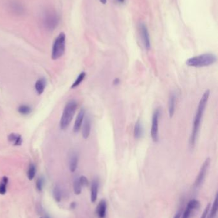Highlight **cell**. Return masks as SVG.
Listing matches in <instances>:
<instances>
[{
  "label": "cell",
  "instance_id": "277c9868",
  "mask_svg": "<svg viewBox=\"0 0 218 218\" xmlns=\"http://www.w3.org/2000/svg\"><path fill=\"white\" fill-rule=\"evenodd\" d=\"M66 45V35L64 33L62 32L58 34V36L55 39L52 48L51 58L53 60H58L63 56L65 51Z\"/></svg>",
  "mask_w": 218,
  "mask_h": 218
},
{
  "label": "cell",
  "instance_id": "9c48e42d",
  "mask_svg": "<svg viewBox=\"0 0 218 218\" xmlns=\"http://www.w3.org/2000/svg\"><path fill=\"white\" fill-rule=\"evenodd\" d=\"M200 203L198 200L196 199H193L187 203V207L183 213H182L180 218H190L192 216V213L194 211L198 209L200 207Z\"/></svg>",
  "mask_w": 218,
  "mask_h": 218
},
{
  "label": "cell",
  "instance_id": "4fadbf2b",
  "mask_svg": "<svg viewBox=\"0 0 218 218\" xmlns=\"http://www.w3.org/2000/svg\"><path fill=\"white\" fill-rule=\"evenodd\" d=\"M8 142L14 146H20L22 144V138L20 134L12 133L8 136Z\"/></svg>",
  "mask_w": 218,
  "mask_h": 218
},
{
  "label": "cell",
  "instance_id": "836d02e7",
  "mask_svg": "<svg viewBox=\"0 0 218 218\" xmlns=\"http://www.w3.org/2000/svg\"><path fill=\"white\" fill-rule=\"evenodd\" d=\"M45 218H51V217L49 216H48V215H45Z\"/></svg>",
  "mask_w": 218,
  "mask_h": 218
},
{
  "label": "cell",
  "instance_id": "ba28073f",
  "mask_svg": "<svg viewBox=\"0 0 218 218\" xmlns=\"http://www.w3.org/2000/svg\"><path fill=\"white\" fill-rule=\"evenodd\" d=\"M139 27L141 37L142 38L143 43L145 48L146 50H149L151 48V42H150V38L148 31V28H147L146 26L143 22L140 23Z\"/></svg>",
  "mask_w": 218,
  "mask_h": 218
},
{
  "label": "cell",
  "instance_id": "7a4b0ae2",
  "mask_svg": "<svg viewBox=\"0 0 218 218\" xmlns=\"http://www.w3.org/2000/svg\"><path fill=\"white\" fill-rule=\"evenodd\" d=\"M217 61V56L211 53H205L199 56L191 57L186 61L187 66L191 67L201 68L209 67Z\"/></svg>",
  "mask_w": 218,
  "mask_h": 218
},
{
  "label": "cell",
  "instance_id": "8992f818",
  "mask_svg": "<svg viewBox=\"0 0 218 218\" xmlns=\"http://www.w3.org/2000/svg\"><path fill=\"white\" fill-rule=\"evenodd\" d=\"M160 114V109H157L154 112L152 116L150 135L151 138L154 142H157L159 140V119Z\"/></svg>",
  "mask_w": 218,
  "mask_h": 218
},
{
  "label": "cell",
  "instance_id": "d6986e66",
  "mask_svg": "<svg viewBox=\"0 0 218 218\" xmlns=\"http://www.w3.org/2000/svg\"><path fill=\"white\" fill-rule=\"evenodd\" d=\"M10 7L11 11L16 15H21L24 11V7L23 6L17 2H12L10 4Z\"/></svg>",
  "mask_w": 218,
  "mask_h": 218
},
{
  "label": "cell",
  "instance_id": "d6a6232c",
  "mask_svg": "<svg viewBox=\"0 0 218 218\" xmlns=\"http://www.w3.org/2000/svg\"><path fill=\"white\" fill-rule=\"evenodd\" d=\"M102 4H106L107 3V0H99Z\"/></svg>",
  "mask_w": 218,
  "mask_h": 218
},
{
  "label": "cell",
  "instance_id": "6da1fadb",
  "mask_svg": "<svg viewBox=\"0 0 218 218\" xmlns=\"http://www.w3.org/2000/svg\"><path fill=\"white\" fill-rule=\"evenodd\" d=\"M209 96H210V91L207 90L203 94V95L199 102L196 113L195 117H194L193 127L189 140V146L191 149H193L194 146H195L197 137L198 136L200 125H201L202 116L205 110V108L207 107V104L209 98Z\"/></svg>",
  "mask_w": 218,
  "mask_h": 218
},
{
  "label": "cell",
  "instance_id": "cb8c5ba5",
  "mask_svg": "<svg viewBox=\"0 0 218 218\" xmlns=\"http://www.w3.org/2000/svg\"><path fill=\"white\" fill-rule=\"evenodd\" d=\"M35 174H36V167L34 164L31 163L29 164V168H28V173H27V176L29 180H33L35 177Z\"/></svg>",
  "mask_w": 218,
  "mask_h": 218
},
{
  "label": "cell",
  "instance_id": "ac0fdd59",
  "mask_svg": "<svg viewBox=\"0 0 218 218\" xmlns=\"http://www.w3.org/2000/svg\"><path fill=\"white\" fill-rule=\"evenodd\" d=\"M143 128L142 124H141V121L139 120H138V121L135 124V126L134 128V137L135 139L139 140L143 136Z\"/></svg>",
  "mask_w": 218,
  "mask_h": 218
},
{
  "label": "cell",
  "instance_id": "4316f807",
  "mask_svg": "<svg viewBox=\"0 0 218 218\" xmlns=\"http://www.w3.org/2000/svg\"><path fill=\"white\" fill-rule=\"evenodd\" d=\"M44 184V179L42 177H39L37 179L36 182V187L39 191H42L43 190V187Z\"/></svg>",
  "mask_w": 218,
  "mask_h": 218
},
{
  "label": "cell",
  "instance_id": "e575fe53",
  "mask_svg": "<svg viewBox=\"0 0 218 218\" xmlns=\"http://www.w3.org/2000/svg\"><path fill=\"white\" fill-rule=\"evenodd\" d=\"M124 1H125V0H119V2H120V3H123Z\"/></svg>",
  "mask_w": 218,
  "mask_h": 218
},
{
  "label": "cell",
  "instance_id": "d4e9b609",
  "mask_svg": "<svg viewBox=\"0 0 218 218\" xmlns=\"http://www.w3.org/2000/svg\"><path fill=\"white\" fill-rule=\"evenodd\" d=\"M85 76H86V73L85 72H82L81 73H80L77 77V79H76L75 82L71 86L72 89H74V88L77 87L79 85H80V84L82 82V80H83L85 78Z\"/></svg>",
  "mask_w": 218,
  "mask_h": 218
},
{
  "label": "cell",
  "instance_id": "484cf974",
  "mask_svg": "<svg viewBox=\"0 0 218 218\" xmlns=\"http://www.w3.org/2000/svg\"><path fill=\"white\" fill-rule=\"evenodd\" d=\"M82 185L81 184L79 178L75 179L74 181V184H73V187H74V193L76 194V195H79L81 193L82 191Z\"/></svg>",
  "mask_w": 218,
  "mask_h": 218
},
{
  "label": "cell",
  "instance_id": "9a60e30c",
  "mask_svg": "<svg viewBox=\"0 0 218 218\" xmlns=\"http://www.w3.org/2000/svg\"><path fill=\"white\" fill-rule=\"evenodd\" d=\"M107 203L105 200H102L97 205V214L99 218H104L106 214Z\"/></svg>",
  "mask_w": 218,
  "mask_h": 218
},
{
  "label": "cell",
  "instance_id": "f546056e",
  "mask_svg": "<svg viewBox=\"0 0 218 218\" xmlns=\"http://www.w3.org/2000/svg\"><path fill=\"white\" fill-rule=\"evenodd\" d=\"M182 210H179L177 213H176L174 217V218H180V216L182 215Z\"/></svg>",
  "mask_w": 218,
  "mask_h": 218
},
{
  "label": "cell",
  "instance_id": "8fae6325",
  "mask_svg": "<svg viewBox=\"0 0 218 218\" xmlns=\"http://www.w3.org/2000/svg\"><path fill=\"white\" fill-rule=\"evenodd\" d=\"M85 116V112L84 109H81L76 117V119L74 122V125L73 128V130L74 133H78L80 130V129L82 126V122H83L84 118Z\"/></svg>",
  "mask_w": 218,
  "mask_h": 218
},
{
  "label": "cell",
  "instance_id": "2e32d148",
  "mask_svg": "<svg viewBox=\"0 0 218 218\" xmlns=\"http://www.w3.org/2000/svg\"><path fill=\"white\" fill-rule=\"evenodd\" d=\"M176 95L175 93H172L169 98V102H168V111H169V116L170 117H172L175 114V106H176Z\"/></svg>",
  "mask_w": 218,
  "mask_h": 218
},
{
  "label": "cell",
  "instance_id": "4dcf8cb0",
  "mask_svg": "<svg viewBox=\"0 0 218 218\" xmlns=\"http://www.w3.org/2000/svg\"><path fill=\"white\" fill-rule=\"evenodd\" d=\"M120 83V79L119 78H116L115 79V80H113V84L114 85H117Z\"/></svg>",
  "mask_w": 218,
  "mask_h": 218
},
{
  "label": "cell",
  "instance_id": "f1b7e54d",
  "mask_svg": "<svg viewBox=\"0 0 218 218\" xmlns=\"http://www.w3.org/2000/svg\"><path fill=\"white\" fill-rule=\"evenodd\" d=\"M210 206H211V204L210 203H209L207 205V207H206V208L205 209L203 213H202V216H201V217L200 218H207V215H208V213H209V211L210 210Z\"/></svg>",
  "mask_w": 218,
  "mask_h": 218
},
{
  "label": "cell",
  "instance_id": "5b68a950",
  "mask_svg": "<svg viewBox=\"0 0 218 218\" xmlns=\"http://www.w3.org/2000/svg\"><path fill=\"white\" fill-rule=\"evenodd\" d=\"M59 16L56 11L48 10L45 11L43 16V25L48 31H53L58 26L59 23Z\"/></svg>",
  "mask_w": 218,
  "mask_h": 218
},
{
  "label": "cell",
  "instance_id": "83f0119b",
  "mask_svg": "<svg viewBox=\"0 0 218 218\" xmlns=\"http://www.w3.org/2000/svg\"><path fill=\"white\" fill-rule=\"evenodd\" d=\"M79 180L82 186H88V184H89V182H88V179L84 175H82L80 177H79Z\"/></svg>",
  "mask_w": 218,
  "mask_h": 218
},
{
  "label": "cell",
  "instance_id": "52a82bcc",
  "mask_svg": "<svg viewBox=\"0 0 218 218\" xmlns=\"http://www.w3.org/2000/svg\"><path fill=\"white\" fill-rule=\"evenodd\" d=\"M210 164V158H207L202 165L201 168L200 170L199 174L195 180V182H194V187L195 188V189L199 188L203 184V182L205 179L206 175H207Z\"/></svg>",
  "mask_w": 218,
  "mask_h": 218
},
{
  "label": "cell",
  "instance_id": "5bb4252c",
  "mask_svg": "<svg viewBox=\"0 0 218 218\" xmlns=\"http://www.w3.org/2000/svg\"><path fill=\"white\" fill-rule=\"evenodd\" d=\"M99 182L98 179H93L92 182L91 186V201L92 203L96 202L98 197V191H99Z\"/></svg>",
  "mask_w": 218,
  "mask_h": 218
},
{
  "label": "cell",
  "instance_id": "e0dca14e",
  "mask_svg": "<svg viewBox=\"0 0 218 218\" xmlns=\"http://www.w3.org/2000/svg\"><path fill=\"white\" fill-rule=\"evenodd\" d=\"M47 86V80L45 78H40L38 79L35 84V88L39 95H42L44 93L45 88Z\"/></svg>",
  "mask_w": 218,
  "mask_h": 218
},
{
  "label": "cell",
  "instance_id": "3957f363",
  "mask_svg": "<svg viewBox=\"0 0 218 218\" xmlns=\"http://www.w3.org/2000/svg\"><path fill=\"white\" fill-rule=\"evenodd\" d=\"M77 107L78 103L74 100H70L66 104L60 122V126L62 129H65L69 127L74 116Z\"/></svg>",
  "mask_w": 218,
  "mask_h": 218
},
{
  "label": "cell",
  "instance_id": "ffe728a7",
  "mask_svg": "<svg viewBox=\"0 0 218 218\" xmlns=\"http://www.w3.org/2000/svg\"><path fill=\"white\" fill-rule=\"evenodd\" d=\"M218 203H217V195L216 194L214 200L213 202V204L212 207L210 208V210L209 211V213L207 215V218H215L216 215H217V208H218Z\"/></svg>",
  "mask_w": 218,
  "mask_h": 218
},
{
  "label": "cell",
  "instance_id": "44dd1931",
  "mask_svg": "<svg viewBox=\"0 0 218 218\" xmlns=\"http://www.w3.org/2000/svg\"><path fill=\"white\" fill-rule=\"evenodd\" d=\"M52 195H53L54 199L56 202H60L62 200V193L60 187L58 186H56L52 190Z\"/></svg>",
  "mask_w": 218,
  "mask_h": 218
},
{
  "label": "cell",
  "instance_id": "7c38bea8",
  "mask_svg": "<svg viewBox=\"0 0 218 218\" xmlns=\"http://www.w3.org/2000/svg\"><path fill=\"white\" fill-rule=\"evenodd\" d=\"M78 155L75 152H72L69 156V170L71 172H74L78 165Z\"/></svg>",
  "mask_w": 218,
  "mask_h": 218
},
{
  "label": "cell",
  "instance_id": "603a6c76",
  "mask_svg": "<svg viewBox=\"0 0 218 218\" xmlns=\"http://www.w3.org/2000/svg\"><path fill=\"white\" fill-rule=\"evenodd\" d=\"M19 113L22 115H28L31 113L32 108L27 105H21L17 109Z\"/></svg>",
  "mask_w": 218,
  "mask_h": 218
},
{
  "label": "cell",
  "instance_id": "1f68e13d",
  "mask_svg": "<svg viewBox=\"0 0 218 218\" xmlns=\"http://www.w3.org/2000/svg\"><path fill=\"white\" fill-rule=\"evenodd\" d=\"M76 207V203L75 202H72L70 203V208L72 209H74Z\"/></svg>",
  "mask_w": 218,
  "mask_h": 218
},
{
  "label": "cell",
  "instance_id": "30bf717a",
  "mask_svg": "<svg viewBox=\"0 0 218 218\" xmlns=\"http://www.w3.org/2000/svg\"><path fill=\"white\" fill-rule=\"evenodd\" d=\"M91 131V121L89 117L86 116L82 122V136L84 139H87L90 136Z\"/></svg>",
  "mask_w": 218,
  "mask_h": 218
},
{
  "label": "cell",
  "instance_id": "7402d4cb",
  "mask_svg": "<svg viewBox=\"0 0 218 218\" xmlns=\"http://www.w3.org/2000/svg\"><path fill=\"white\" fill-rule=\"evenodd\" d=\"M8 179L7 177L4 176L0 182V194L4 195L7 193V185L8 184Z\"/></svg>",
  "mask_w": 218,
  "mask_h": 218
}]
</instances>
